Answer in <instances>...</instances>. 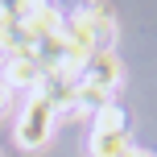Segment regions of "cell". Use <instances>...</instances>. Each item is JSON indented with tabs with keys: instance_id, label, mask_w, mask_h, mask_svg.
<instances>
[{
	"instance_id": "cell-6",
	"label": "cell",
	"mask_w": 157,
	"mask_h": 157,
	"mask_svg": "<svg viewBox=\"0 0 157 157\" xmlns=\"http://www.w3.org/2000/svg\"><path fill=\"white\" fill-rule=\"evenodd\" d=\"M128 132H91V157H124Z\"/></svg>"
},
{
	"instance_id": "cell-4",
	"label": "cell",
	"mask_w": 157,
	"mask_h": 157,
	"mask_svg": "<svg viewBox=\"0 0 157 157\" xmlns=\"http://www.w3.org/2000/svg\"><path fill=\"white\" fill-rule=\"evenodd\" d=\"M25 33H29L33 46H37V41H46V37H54V33H62V17H58V8L37 4V8H33V17L25 21Z\"/></svg>"
},
{
	"instance_id": "cell-8",
	"label": "cell",
	"mask_w": 157,
	"mask_h": 157,
	"mask_svg": "<svg viewBox=\"0 0 157 157\" xmlns=\"http://www.w3.org/2000/svg\"><path fill=\"white\" fill-rule=\"evenodd\" d=\"M4 99H8V83L0 78V112H4Z\"/></svg>"
},
{
	"instance_id": "cell-2",
	"label": "cell",
	"mask_w": 157,
	"mask_h": 157,
	"mask_svg": "<svg viewBox=\"0 0 157 157\" xmlns=\"http://www.w3.org/2000/svg\"><path fill=\"white\" fill-rule=\"evenodd\" d=\"M78 83L99 87V91H112V87L120 83V58L112 54V50H95V54L83 62V75H78Z\"/></svg>"
},
{
	"instance_id": "cell-7",
	"label": "cell",
	"mask_w": 157,
	"mask_h": 157,
	"mask_svg": "<svg viewBox=\"0 0 157 157\" xmlns=\"http://www.w3.org/2000/svg\"><path fill=\"white\" fill-rule=\"evenodd\" d=\"M95 132H128V116H124V108L108 103V108L95 116Z\"/></svg>"
},
{
	"instance_id": "cell-9",
	"label": "cell",
	"mask_w": 157,
	"mask_h": 157,
	"mask_svg": "<svg viewBox=\"0 0 157 157\" xmlns=\"http://www.w3.org/2000/svg\"><path fill=\"white\" fill-rule=\"evenodd\" d=\"M124 157H153V153H145V149H128Z\"/></svg>"
},
{
	"instance_id": "cell-3",
	"label": "cell",
	"mask_w": 157,
	"mask_h": 157,
	"mask_svg": "<svg viewBox=\"0 0 157 157\" xmlns=\"http://www.w3.org/2000/svg\"><path fill=\"white\" fill-rule=\"evenodd\" d=\"M4 78H8V87H41L46 71L37 66L33 54H25V58H8L4 62Z\"/></svg>"
},
{
	"instance_id": "cell-5",
	"label": "cell",
	"mask_w": 157,
	"mask_h": 157,
	"mask_svg": "<svg viewBox=\"0 0 157 157\" xmlns=\"http://www.w3.org/2000/svg\"><path fill=\"white\" fill-rule=\"evenodd\" d=\"M83 21L91 25V33H95V46H99V50H112V37H116V21H112V8L91 4V8L83 13Z\"/></svg>"
},
{
	"instance_id": "cell-1",
	"label": "cell",
	"mask_w": 157,
	"mask_h": 157,
	"mask_svg": "<svg viewBox=\"0 0 157 157\" xmlns=\"http://www.w3.org/2000/svg\"><path fill=\"white\" fill-rule=\"evenodd\" d=\"M54 116L58 108L46 99V95H33L29 103H25L21 120H17V145L21 149H41V145L50 141V132H54Z\"/></svg>"
}]
</instances>
